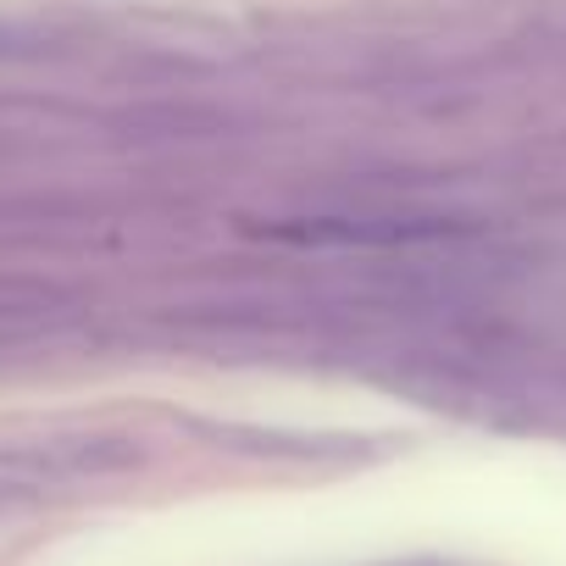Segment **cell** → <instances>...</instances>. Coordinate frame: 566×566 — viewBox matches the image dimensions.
Listing matches in <instances>:
<instances>
[{"mask_svg":"<svg viewBox=\"0 0 566 566\" xmlns=\"http://www.w3.org/2000/svg\"><path fill=\"white\" fill-rule=\"evenodd\" d=\"M123 467H134V450L117 439H51V444L0 450V505H29Z\"/></svg>","mask_w":566,"mask_h":566,"instance_id":"cell-1","label":"cell"}]
</instances>
